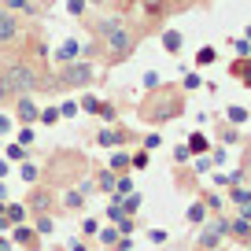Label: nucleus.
<instances>
[{
    "label": "nucleus",
    "mask_w": 251,
    "mask_h": 251,
    "mask_svg": "<svg viewBox=\"0 0 251 251\" xmlns=\"http://www.w3.org/2000/svg\"><path fill=\"white\" fill-rule=\"evenodd\" d=\"M100 33H103V37H107V45L115 48V52H126V48L133 45V37H129V30H126V26L118 23V19H103V23H100Z\"/></svg>",
    "instance_id": "nucleus-1"
},
{
    "label": "nucleus",
    "mask_w": 251,
    "mask_h": 251,
    "mask_svg": "<svg viewBox=\"0 0 251 251\" xmlns=\"http://www.w3.org/2000/svg\"><path fill=\"white\" fill-rule=\"evenodd\" d=\"M4 85L15 89V93H30L33 89V71L26 67V63H11L8 74H4Z\"/></svg>",
    "instance_id": "nucleus-2"
},
{
    "label": "nucleus",
    "mask_w": 251,
    "mask_h": 251,
    "mask_svg": "<svg viewBox=\"0 0 251 251\" xmlns=\"http://www.w3.org/2000/svg\"><path fill=\"white\" fill-rule=\"evenodd\" d=\"M19 37V19L11 15L8 8H0V45H8V41Z\"/></svg>",
    "instance_id": "nucleus-3"
},
{
    "label": "nucleus",
    "mask_w": 251,
    "mask_h": 251,
    "mask_svg": "<svg viewBox=\"0 0 251 251\" xmlns=\"http://www.w3.org/2000/svg\"><path fill=\"white\" fill-rule=\"evenodd\" d=\"M4 96H8V85H4V74H0V103H4Z\"/></svg>",
    "instance_id": "nucleus-4"
},
{
    "label": "nucleus",
    "mask_w": 251,
    "mask_h": 251,
    "mask_svg": "<svg viewBox=\"0 0 251 251\" xmlns=\"http://www.w3.org/2000/svg\"><path fill=\"white\" fill-rule=\"evenodd\" d=\"M93 4H115V0H93Z\"/></svg>",
    "instance_id": "nucleus-5"
},
{
    "label": "nucleus",
    "mask_w": 251,
    "mask_h": 251,
    "mask_svg": "<svg viewBox=\"0 0 251 251\" xmlns=\"http://www.w3.org/2000/svg\"><path fill=\"white\" fill-rule=\"evenodd\" d=\"M0 251H8V240H0Z\"/></svg>",
    "instance_id": "nucleus-6"
}]
</instances>
